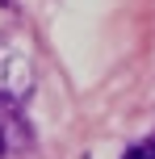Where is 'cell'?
I'll return each mask as SVG.
<instances>
[{"mask_svg": "<svg viewBox=\"0 0 155 159\" xmlns=\"http://www.w3.org/2000/svg\"><path fill=\"white\" fill-rule=\"evenodd\" d=\"M126 159H155V138H143V143H134L130 151H126Z\"/></svg>", "mask_w": 155, "mask_h": 159, "instance_id": "2", "label": "cell"}, {"mask_svg": "<svg viewBox=\"0 0 155 159\" xmlns=\"http://www.w3.org/2000/svg\"><path fill=\"white\" fill-rule=\"evenodd\" d=\"M8 21H13V8H8V4H4V0H0V34H4V30H8Z\"/></svg>", "mask_w": 155, "mask_h": 159, "instance_id": "3", "label": "cell"}, {"mask_svg": "<svg viewBox=\"0 0 155 159\" xmlns=\"http://www.w3.org/2000/svg\"><path fill=\"white\" fill-rule=\"evenodd\" d=\"M25 143H30V130H25L21 113H17V101L0 96V159L8 151H25Z\"/></svg>", "mask_w": 155, "mask_h": 159, "instance_id": "1", "label": "cell"}]
</instances>
